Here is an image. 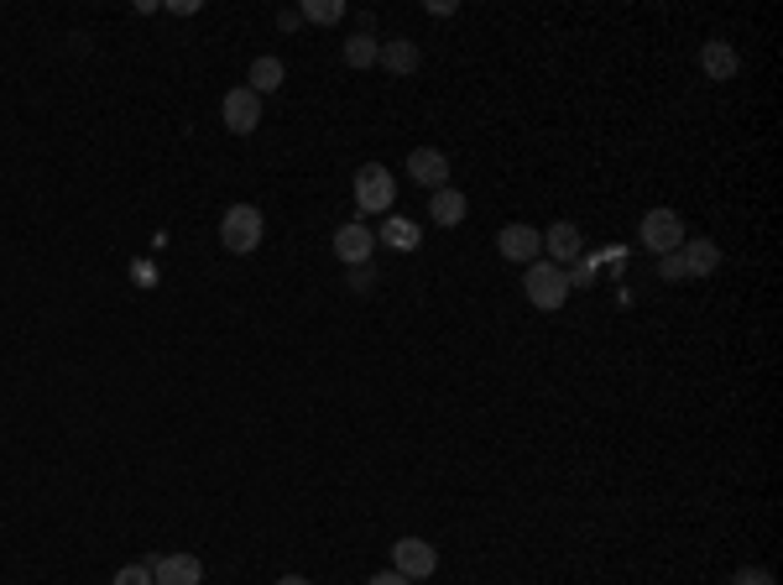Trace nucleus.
I'll return each instance as SVG.
<instances>
[{"label": "nucleus", "instance_id": "obj_1", "mask_svg": "<svg viewBox=\"0 0 783 585\" xmlns=\"http://www.w3.org/2000/svg\"><path fill=\"white\" fill-rule=\"evenodd\" d=\"M267 236V220H261V209L256 205H230L220 220V246L230 257H251L256 246Z\"/></svg>", "mask_w": 783, "mask_h": 585}, {"label": "nucleus", "instance_id": "obj_2", "mask_svg": "<svg viewBox=\"0 0 783 585\" xmlns=\"http://www.w3.org/2000/svg\"><path fill=\"white\" fill-rule=\"evenodd\" d=\"M523 292H528V304L533 309H564V298H569V277H564V267H554V261H533L528 272H523Z\"/></svg>", "mask_w": 783, "mask_h": 585}, {"label": "nucleus", "instance_id": "obj_3", "mask_svg": "<svg viewBox=\"0 0 783 585\" xmlns=\"http://www.w3.org/2000/svg\"><path fill=\"white\" fill-rule=\"evenodd\" d=\"M397 205V178H392L381 162H366L356 168V209L360 215H381V209Z\"/></svg>", "mask_w": 783, "mask_h": 585}, {"label": "nucleus", "instance_id": "obj_4", "mask_svg": "<svg viewBox=\"0 0 783 585\" xmlns=\"http://www.w3.org/2000/svg\"><path fill=\"white\" fill-rule=\"evenodd\" d=\"M637 236H643L647 251L668 257V251H680V246H684V220L674 215V209H647L643 225H637Z\"/></svg>", "mask_w": 783, "mask_h": 585}, {"label": "nucleus", "instance_id": "obj_5", "mask_svg": "<svg viewBox=\"0 0 783 585\" xmlns=\"http://www.w3.org/2000/svg\"><path fill=\"white\" fill-rule=\"evenodd\" d=\"M392 569L397 575H408V581H428L434 569H439V549L428 544V538H397L392 544Z\"/></svg>", "mask_w": 783, "mask_h": 585}, {"label": "nucleus", "instance_id": "obj_6", "mask_svg": "<svg viewBox=\"0 0 783 585\" xmlns=\"http://www.w3.org/2000/svg\"><path fill=\"white\" fill-rule=\"evenodd\" d=\"M496 251H502V261L533 267V261L544 257V236H538L533 225H502V230H496Z\"/></svg>", "mask_w": 783, "mask_h": 585}, {"label": "nucleus", "instance_id": "obj_7", "mask_svg": "<svg viewBox=\"0 0 783 585\" xmlns=\"http://www.w3.org/2000/svg\"><path fill=\"white\" fill-rule=\"evenodd\" d=\"M220 116H225V126H230L236 137H251L256 126H261V95H251L246 85H236L230 95H225Z\"/></svg>", "mask_w": 783, "mask_h": 585}, {"label": "nucleus", "instance_id": "obj_8", "mask_svg": "<svg viewBox=\"0 0 783 585\" xmlns=\"http://www.w3.org/2000/svg\"><path fill=\"white\" fill-rule=\"evenodd\" d=\"M408 178L413 184H424V189H449V157L439 147H413L408 152Z\"/></svg>", "mask_w": 783, "mask_h": 585}, {"label": "nucleus", "instance_id": "obj_9", "mask_svg": "<svg viewBox=\"0 0 783 585\" xmlns=\"http://www.w3.org/2000/svg\"><path fill=\"white\" fill-rule=\"evenodd\" d=\"M371 251H376V236L360 220H350V225L335 230V261H340V267H366Z\"/></svg>", "mask_w": 783, "mask_h": 585}, {"label": "nucleus", "instance_id": "obj_10", "mask_svg": "<svg viewBox=\"0 0 783 585\" xmlns=\"http://www.w3.org/2000/svg\"><path fill=\"white\" fill-rule=\"evenodd\" d=\"M544 251L554 267H575L579 257H585V241H579V225L575 220H554L544 230Z\"/></svg>", "mask_w": 783, "mask_h": 585}, {"label": "nucleus", "instance_id": "obj_11", "mask_svg": "<svg viewBox=\"0 0 783 585\" xmlns=\"http://www.w3.org/2000/svg\"><path fill=\"white\" fill-rule=\"evenodd\" d=\"M152 581L157 585H199L205 581V559H199V554H168V559H152Z\"/></svg>", "mask_w": 783, "mask_h": 585}, {"label": "nucleus", "instance_id": "obj_12", "mask_svg": "<svg viewBox=\"0 0 783 585\" xmlns=\"http://www.w3.org/2000/svg\"><path fill=\"white\" fill-rule=\"evenodd\" d=\"M700 69H705V79H711V85H726V79H736L742 58H736L732 42H721V37H715V42H705V48H700Z\"/></svg>", "mask_w": 783, "mask_h": 585}, {"label": "nucleus", "instance_id": "obj_13", "mask_svg": "<svg viewBox=\"0 0 783 585\" xmlns=\"http://www.w3.org/2000/svg\"><path fill=\"white\" fill-rule=\"evenodd\" d=\"M376 63H381L387 73H418L424 52H418V42H413V37H387V42H381V52H376Z\"/></svg>", "mask_w": 783, "mask_h": 585}, {"label": "nucleus", "instance_id": "obj_14", "mask_svg": "<svg viewBox=\"0 0 783 585\" xmlns=\"http://www.w3.org/2000/svg\"><path fill=\"white\" fill-rule=\"evenodd\" d=\"M680 257H684V272H690V277H711L715 267H721V246H715L711 236H700V241L680 246Z\"/></svg>", "mask_w": 783, "mask_h": 585}, {"label": "nucleus", "instance_id": "obj_15", "mask_svg": "<svg viewBox=\"0 0 783 585\" xmlns=\"http://www.w3.org/2000/svg\"><path fill=\"white\" fill-rule=\"evenodd\" d=\"M465 215H470V205H465L460 189H439L434 199H428V220L444 225V230H449V225H460Z\"/></svg>", "mask_w": 783, "mask_h": 585}, {"label": "nucleus", "instance_id": "obj_16", "mask_svg": "<svg viewBox=\"0 0 783 585\" xmlns=\"http://www.w3.org/2000/svg\"><path fill=\"white\" fill-rule=\"evenodd\" d=\"M283 79H288V69H283V58H256L251 63V73H246V89L251 95H272V89H283Z\"/></svg>", "mask_w": 783, "mask_h": 585}, {"label": "nucleus", "instance_id": "obj_17", "mask_svg": "<svg viewBox=\"0 0 783 585\" xmlns=\"http://www.w3.org/2000/svg\"><path fill=\"white\" fill-rule=\"evenodd\" d=\"M376 241L392 246V251H418V225L403 220V215H387L381 230H376Z\"/></svg>", "mask_w": 783, "mask_h": 585}, {"label": "nucleus", "instance_id": "obj_18", "mask_svg": "<svg viewBox=\"0 0 783 585\" xmlns=\"http://www.w3.org/2000/svg\"><path fill=\"white\" fill-rule=\"evenodd\" d=\"M376 52H381V42H376L371 32H356L350 42H345V63H350V69H371Z\"/></svg>", "mask_w": 783, "mask_h": 585}, {"label": "nucleus", "instance_id": "obj_19", "mask_svg": "<svg viewBox=\"0 0 783 585\" xmlns=\"http://www.w3.org/2000/svg\"><path fill=\"white\" fill-rule=\"evenodd\" d=\"M298 11H304V21H319V27H335V21L345 17V0H304Z\"/></svg>", "mask_w": 783, "mask_h": 585}, {"label": "nucleus", "instance_id": "obj_20", "mask_svg": "<svg viewBox=\"0 0 783 585\" xmlns=\"http://www.w3.org/2000/svg\"><path fill=\"white\" fill-rule=\"evenodd\" d=\"M110 585H157V581H152V565H126V569H116Z\"/></svg>", "mask_w": 783, "mask_h": 585}, {"label": "nucleus", "instance_id": "obj_21", "mask_svg": "<svg viewBox=\"0 0 783 585\" xmlns=\"http://www.w3.org/2000/svg\"><path fill=\"white\" fill-rule=\"evenodd\" d=\"M658 277H664V282H684V277H690V272H684V257H680V251L658 257Z\"/></svg>", "mask_w": 783, "mask_h": 585}, {"label": "nucleus", "instance_id": "obj_22", "mask_svg": "<svg viewBox=\"0 0 783 585\" xmlns=\"http://www.w3.org/2000/svg\"><path fill=\"white\" fill-rule=\"evenodd\" d=\"M732 585H779V581H773V569H763V565H757V569H736V581Z\"/></svg>", "mask_w": 783, "mask_h": 585}, {"label": "nucleus", "instance_id": "obj_23", "mask_svg": "<svg viewBox=\"0 0 783 585\" xmlns=\"http://www.w3.org/2000/svg\"><path fill=\"white\" fill-rule=\"evenodd\" d=\"M345 282H350V292H366L376 282V272L371 267H345Z\"/></svg>", "mask_w": 783, "mask_h": 585}, {"label": "nucleus", "instance_id": "obj_24", "mask_svg": "<svg viewBox=\"0 0 783 585\" xmlns=\"http://www.w3.org/2000/svg\"><path fill=\"white\" fill-rule=\"evenodd\" d=\"M366 585H413V581L408 575H397V569H381V575H371Z\"/></svg>", "mask_w": 783, "mask_h": 585}, {"label": "nucleus", "instance_id": "obj_25", "mask_svg": "<svg viewBox=\"0 0 783 585\" xmlns=\"http://www.w3.org/2000/svg\"><path fill=\"white\" fill-rule=\"evenodd\" d=\"M298 21H304V11H283V17H277V27H283V32H298Z\"/></svg>", "mask_w": 783, "mask_h": 585}, {"label": "nucleus", "instance_id": "obj_26", "mask_svg": "<svg viewBox=\"0 0 783 585\" xmlns=\"http://www.w3.org/2000/svg\"><path fill=\"white\" fill-rule=\"evenodd\" d=\"M277 585H314V581H304V575H283Z\"/></svg>", "mask_w": 783, "mask_h": 585}]
</instances>
